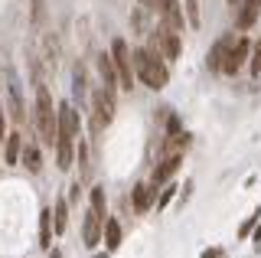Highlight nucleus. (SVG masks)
<instances>
[{"instance_id":"1","label":"nucleus","mask_w":261,"mask_h":258,"mask_svg":"<svg viewBox=\"0 0 261 258\" xmlns=\"http://www.w3.org/2000/svg\"><path fill=\"white\" fill-rule=\"evenodd\" d=\"M130 59H134V75L141 79L147 88H153V92L167 88V82H170V69H167V62H163L153 49L141 46V49L130 53Z\"/></svg>"},{"instance_id":"2","label":"nucleus","mask_w":261,"mask_h":258,"mask_svg":"<svg viewBox=\"0 0 261 258\" xmlns=\"http://www.w3.org/2000/svg\"><path fill=\"white\" fill-rule=\"evenodd\" d=\"M36 131L46 147L59 141V118H56V105L46 85H36Z\"/></svg>"},{"instance_id":"3","label":"nucleus","mask_w":261,"mask_h":258,"mask_svg":"<svg viewBox=\"0 0 261 258\" xmlns=\"http://www.w3.org/2000/svg\"><path fill=\"white\" fill-rule=\"evenodd\" d=\"M147 49H153L163 62H173V59H179V53H183V39H179V33H173V30L157 27L150 33V46H147Z\"/></svg>"},{"instance_id":"4","label":"nucleus","mask_w":261,"mask_h":258,"mask_svg":"<svg viewBox=\"0 0 261 258\" xmlns=\"http://www.w3.org/2000/svg\"><path fill=\"white\" fill-rule=\"evenodd\" d=\"M111 59H114V69H118V82L121 88H127L130 92V85H134V59H130V46L124 43V39H114L111 43Z\"/></svg>"},{"instance_id":"5","label":"nucleus","mask_w":261,"mask_h":258,"mask_svg":"<svg viewBox=\"0 0 261 258\" xmlns=\"http://www.w3.org/2000/svg\"><path fill=\"white\" fill-rule=\"evenodd\" d=\"M92 111H95V131H101V127H108L114 121V92L108 88H98L92 95Z\"/></svg>"},{"instance_id":"6","label":"nucleus","mask_w":261,"mask_h":258,"mask_svg":"<svg viewBox=\"0 0 261 258\" xmlns=\"http://www.w3.org/2000/svg\"><path fill=\"white\" fill-rule=\"evenodd\" d=\"M157 17H160V27L173 30V33H183L186 13L179 7V0H157Z\"/></svg>"},{"instance_id":"7","label":"nucleus","mask_w":261,"mask_h":258,"mask_svg":"<svg viewBox=\"0 0 261 258\" xmlns=\"http://www.w3.org/2000/svg\"><path fill=\"white\" fill-rule=\"evenodd\" d=\"M251 56V46H248V39L239 36V39H232V46H228V53H225V62H222V72L225 75H235L242 66H245V59Z\"/></svg>"},{"instance_id":"8","label":"nucleus","mask_w":261,"mask_h":258,"mask_svg":"<svg viewBox=\"0 0 261 258\" xmlns=\"http://www.w3.org/2000/svg\"><path fill=\"white\" fill-rule=\"evenodd\" d=\"M56 118H59V138H72V141H75L79 138V127H82L79 111L72 108L69 101H62V105H56Z\"/></svg>"},{"instance_id":"9","label":"nucleus","mask_w":261,"mask_h":258,"mask_svg":"<svg viewBox=\"0 0 261 258\" xmlns=\"http://www.w3.org/2000/svg\"><path fill=\"white\" fill-rule=\"evenodd\" d=\"M101 232H105V216L95 213V209H88V213H85V225H82V239H85V245L95 248L98 242H101Z\"/></svg>"},{"instance_id":"10","label":"nucleus","mask_w":261,"mask_h":258,"mask_svg":"<svg viewBox=\"0 0 261 258\" xmlns=\"http://www.w3.org/2000/svg\"><path fill=\"white\" fill-rule=\"evenodd\" d=\"M258 13H261V0H242V4L235 7V27L251 30L258 23Z\"/></svg>"},{"instance_id":"11","label":"nucleus","mask_w":261,"mask_h":258,"mask_svg":"<svg viewBox=\"0 0 261 258\" xmlns=\"http://www.w3.org/2000/svg\"><path fill=\"white\" fill-rule=\"evenodd\" d=\"M179 164H183V157H179V154H167V157H163L157 167H153V176H150V183H153V187L167 183L170 176H173V173L179 170Z\"/></svg>"},{"instance_id":"12","label":"nucleus","mask_w":261,"mask_h":258,"mask_svg":"<svg viewBox=\"0 0 261 258\" xmlns=\"http://www.w3.org/2000/svg\"><path fill=\"white\" fill-rule=\"evenodd\" d=\"M232 39L235 36H222V39H216V43H212V49L206 56L209 72H222V62H225V53H228V46H232Z\"/></svg>"},{"instance_id":"13","label":"nucleus","mask_w":261,"mask_h":258,"mask_svg":"<svg viewBox=\"0 0 261 258\" xmlns=\"http://www.w3.org/2000/svg\"><path fill=\"white\" fill-rule=\"evenodd\" d=\"M153 203H157V187L153 183H137L134 187V209L137 213H147Z\"/></svg>"},{"instance_id":"14","label":"nucleus","mask_w":261,"mask_h":258,"mask_svg":"<svg viewBox=\"0 0 261 258\" xmlns=\"http://www.w3.org/2000/svg\"><path fill=\"white\" fill-rule=\"evenodd\" d=\"M10 115H13V121L16 124H23V121H27V105H23V92H20V82H16V79L10 75Z\"/></svg>"},{"instance_id":"15","label":"nucleus","mask_w":261,"mask_h":258,"mask_svg":"<svg viewBox=\"0 0 261 258\" xmlns=\"http://www.w3.org/2000/svg\"><path fill=\"white\" fill-rule=\"evenodd\" d=\"M20 164L27 167L30 173H39L43 170V154H39V147L33 141H23V150H20Z\"/></svg>"},{"instance_id":"16","label":"nucleus","mask_w":261,"mask_h":258,"mask_svg":"<svg viewBox=\"0 0 261 258\" xmlns=\"http://www.w3.org/2000/svg\"><path fill=\"white\" fill-rule=\"evenodd\" d=\"M72 157H75V141H72V138H59V141H56V167H59V170H69Z\"/></svg>"},{"instance_id":"17","label":"nucleus","mask_w":261,"mask_h":258,"mask_svg":"<svg viewBox=\"0 0 261 258\" xmlns=\"http://www.w3.org/2000/svg\"><path fill=\"white\" fill-rule=\"evenodd\" d=\"M98 72H101V79H105V88L108 92H114L121 82H118V69H114V59L111 56H98Z\"/></svg>"},{"instance_id":"18","label":"nucleus","mask_w":261,"mask_h":258,"mask_svg":"<svg viewBox=\"0 0 261 258\" xmlns=\"http://www.w3.org/2000/svg\"><path fill=\"white\" fill-rule=\"evenodd\" d=\"M20 150H23V134L20 131L7 134V141H4V160H7V164H20Z\"/></svg>"},{"instance_id":"19","label":"nucleus","mask_w":261,"mask_h":258,"mask_svg":"<svg viewBox=\"0 0 261 258\" xmlns=\"http://www.w3.org/2000/svg\"><path fill=\"white\" fill-rule=\"evenodd\" d=\"M101 239H105V248H108V252H114V248L121 245V225H118V219H105Z\"/></svg>"},{"instance_id":"20","label":"nucleus","mask_w":261,"mask_h":258,"mask_svg":"<svg viewBox=\"0 0 261 258\" xmlns=\"http://www.w3.org/2000/svg\"><path fill=\"white\" fill-rule=\"evenodd\" d=\"M39 245L43 248L53 245V209H43V213H39Z\"/></svg>"},{"instance_id":"21","label":"nucleus","mask_w":261,"mask_h":258,"mask_svg":"<svg viewBox=\"0 0 261 258\" xmlns=\"http://www.w3.org/2000/svg\"><path fill=\"white\" fill-rule=\"evenodd\" d=\"M65 222H69V203L65 199H56V206H53V229L59 232H65Z\"/></svg>"},{"instance_id":"22","label":"nucleus","mask_w":261,"mask_h":258,"mask_svg":"<svg viewBox=\"0 0 261 258\" xmlns=\"http://www.w3.org/2000/svg\"><path fill=\"white\" fill-rule=\"evenodd\" d=\"M183 13H186V23H190V27H199L202 23V13H199V0H183Z\"/></svg>"},{"instance_id":"23","label":"nucleus","mask_w":261,"mask_h":258,"mask_svg":"<svg viewBox=\"0 0 261 258\" xmlns=\"http://www.w3.org/2000/svg\"><path fill=\"white\" fill-rule=\"evenodd\" d=\"M92 209H95V213H101V216H108V213H105V187H95L92 190Z\"/></svg>"},{"instance_id":"24","label":"nucleus","mask_w":261,"mask_h":258,"mask_svg":"<svg viewBox=\"0 0 261 258\" xmlns=\"http://www.w3.org/2000/svg\"><path fill=\"white\" fill-rule=\"evenodd\" d=\"M251 72L261 75V39L255 43V49H251Z\"/></svg>"},{"instance_id":"25","label":"nucleus","mask_w":261,"mask_h":258,"mask_svg":"<svg viewBox=\"0 0 261 258\" xmlns=\"http://www.w3.org/2000/svg\"><path fill=\"white\" fill-rule=\"evenodd\" d=\"M46 17V0H33V23H43Z\"/></svg>"},{"instance_id":"26","label":"nucleus","mask_w":261,"mask_h":258,"mask_svg":"<svg viewBox=\"0 0 261 258\" xmlns=\"http://www.w3.org/2000/svg\"><path fill=\"white\" fill-rule=\"evenodd\" d=\"M167 131H170V134H179V131H183V124H179V118L173 115V111L167 115Z\"/></svg>"},{"instance_id":"27","label":"nucleus","mask_w":261,"mask_h":258,"mask_svg":"<svg viewBox=\"0 0 261 258\" xmlns=\"http://www.w3.org/2000/svg\"><path fill=\"white\" fill-rule=\"evenodd\" d=\"M258 216H261V213H255V216H248V219H245V222H242V229H239V236H242V239H245V236H248V232H251V229H255V222H258Z\"/></svg>"},{"instance_id":"28","label":"nucleus","mask_w":261,"mask_h":258,"mask_svg":"<svg viewBox=\"0 0 261 258\" xmlns=\"http://www.w3.org/2000/svg\"><path fill=\"white\" fill-rule=\"evenodd\" d=\"M173 193H176V187H167V190H163V193H160V199H157V209H163V206H167L170 199H173Z\"/></svg>"},{"instance_id":"29","label":"nucleus","mask_w":261,"mask_h":258,"mask_svg":"<svg viewBox=\"0 0 261 258\" xmlns=\"http://www.w3.org/2000/svg\"><path fill=\"white\" fill-rule=\"evenodd\" d=\"M7 141V118H4V105H0V147Z\"/></svg>"},{"instance_id":"30","label":"nucleus","mask_w":261,"mask_h":258,"mask_svg":"<svg viewBox=\"0 0 261 258\" xmlns=\"http://www.w3.org/2000/svg\"><path fill=\"white\" fill-rule=\"evenodd\" d=\"M141 7H144V10H150V13H157V0H141Z\"/></svg>"},{"instance_id":"31","label":"nucleus","mask_w":261,"mask_h":258,"mask_svg":"<svg viewBox=\"0 0 261 258\" xmlns=\"http://www.w3.org/2000/svg\"><path fill=\"white\" fill-rule=\"evenodd\" d=\"M202 258H219V252L212 248V252H202Z\"/></svg>"},{"instance_id":"32","label":"nucleus","mask_w":261,"mask_h":258,"mask_svg":"<svg viewBox=\"0 0 261 258\" xmlns=\"http://www.w3.org/2000/svg\"><path fill=\"white\" fill-rule=\"evenodd\" d=\"M255 242H258V245H261V225H258V229H255Z\"/></svg>"},{"instance_id":"33","label":"nucleus","mask_w":261,"mask_h":258,"mask_svg":"<svg viewBox=\"0 0 261 258\" xmlns=\"http://www.w3.org/2000/svg\"><path fill=\"white\" fill-rule=\"evenodd\" d=\"M228 4H232V7H239V4H242V0H228Z\"/></svg>"},{"instance_id":"34","label":"nucleus","mask_w":261,"mask_h":258,"mask_svg":"<svg viewBox=\"0 0 261 258\" xmlns=\"http://www.w3.org/2000/svg\"><path fill=\"white\" fill-rule=\"evenodd\" d=\"M98 258H105V255H98Z\"/></svg>"}]
</instances>
